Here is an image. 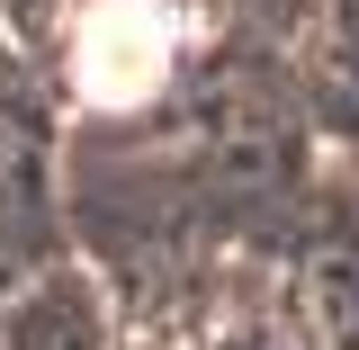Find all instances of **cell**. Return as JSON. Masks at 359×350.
<instances>
[{"mask_svg": "<svg viewBox=\"0 0 359 350\" xmlns=\"http://www.w3.org/2000/svg\"><path fill=\"white\" fill-rule=\"evenodd\" d=\"M153 54H162V36H153V18H135V9H108V18L90 27V72H99V90H144L153 81Z\"/></svg>", "mask_w": 359, "mask_h": 350, "instance_id": "6da1fadb", "label": "cell"}]
</instances>
